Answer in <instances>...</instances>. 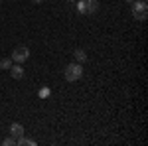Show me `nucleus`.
<instances>
[{
  "instance_id": "nucleus-1",
  "label": "nucleus",
  "mask_w": 148,
  "mask_h": 146,
  "mask_svg": "<svg viewBox=\"0 0 148 146\" xmlns=\"http://www.w3.org/2000/svg\"><path fill=\"white\" fill-rule=\"evenodd\" d=\"M132 16L138 22H146L148 18V2L146 0H134L132 2Z\"/></svg>"
},
{
  "instance_id": "nucleus-2",
  "label": "nucleus",
  "mask_w": 148,
  "mask_h": 146,
  "mask_svg": "<svg viewBox=\"0 0 148 146\" xmlns=\"http://www.w3.org/2000/svg\"><path fill=\"white\" fill-rule=\"evenodd\" d=\"M81 77H83V65L81 63H69L67 67H65V79H67L69 83H75Z\"/></svg>"
},
{
  "instance_id": "nucleus-3",
  "label": "nucleus",
  "mask_w": 148,
  "mask_h": 146,
  "mask_svg": "<svg viewBox=\"0 0 148 146\" xmlns=\"http://www.w3.org/2000/svg\"><path fill=\"white\" fill-rule=\"evenodd\" d=\"M28 57H30V49H28L26 45L14 47V51H12V61H14V63H24Z\"/></svg>"
},
{
  "instance_id": "nucleus-4",
  "label": "nucleus",
  "mask_w": 148,
  "mask_h": 146,
  "mask_svg": "<svg viewBox=\"0 0 148 146\" xmlns=\"http://www.w3.org/2000/svg\"><path fill=\"white\" fill-rule=\"evenodd\" d=\"M8 71H10L12 79H16V81H20V79L24 77V67H22V63H12Z\"/></svg>"
},
{
  "instance_id": "nucleus-5",
  "label": "nucleus",
  "mask_w": 148,
  "mask_h": 146,
  "mask_svg": "<svg viewBox=\"0 0 148 146\" xmlns=\"http://www.w3.org/2000/svg\"><path fill=\"white\" fill-rule=\"evenodd\" d=\"M85 2V14H95L99 10V0H83Z\"/></svg>"
},
{
  "instance_id": "nucleus-6",
  "label": "nucleus",
  "mask_w": 148,
  "mask_h": 146,
  "mask_svg": "<svg viewBox=\"0 0 148 146\" xmlns=\"http://www.w3.org/2000/svg\"><path fill=\"white\" fill-rule=\"evenodd\" d=\"M24 134V126L20 123H12L10 124V136H14V138H18V136Z\"/></svg>"
},
{
  "instance_id": "nucleus-7",
  "label": "nucleus",
  "mask_w": 148,
  "mask_h": 146,
  "mask_svg": "<svg viewBox=\"0 0 148 146\" xmlns=\"http://www.w3.org/2000/svg\"><path fill=\"white\" fill-rule=\"evenodd\" d=\"M16 144L18 146H36V140H30V138H26V136H18V140H16Z\"/></svg>"
},
{
  "instance_id": "nucleus-8",
  "label": "nucleus",
  "mask_w": 148,
  "mask_h": 146,
  "mask_svg": "<svg viewBox=\"0 0 148 146\" xmlns=\"http://www.w3.org/2000/svg\"><path fill=\"white\" fill-rule=\"evenodd\" d=\"M73 57L77 59V63H85V61H87V53H85L83 49H75V51H73Z\"/></svg>"
},
{
  "instance_id": "nucleus-9",
  "label": "nucleus",
  "mask_w": 148,
  "mask_h": 146,
  "mask_svg": "<svg viewBox=\"0 0 148 146\" xmlns=\"http://www.w3.org/2000/svg\"><path fill=\"white\" fill-rule=\"evenodd\" d=\"M12 65V57H2L0 59V69H10Z\"/></svg>"
},
{
  "instance_id": "nucleus-10",
  "label": "nucleus",
  "mask_w": 148,
  "mask_h": 146,
  "mask_svg": "<svg viewBox=\"0 0 148 146\" xmlns=\"http://www.w3.org/2000/svg\"><path fill=\"white\" fill-rule=\"evenodd\" d=\"M75 2H77V12L79 14H85V2L83 0H75Z\"/></svg>"
},
{
  "instance_id": "nucleus-11",
  "label": "nucleus",
  "mask_w": 148,
  "mask_h": 146,
  "mask_svg": "<svg viewBox=\"0 0 148 146\" xmlns=\"http://www.w3.org/2000/svg\"><path fill=\"white\" fill-rule=\"evenodd\" d=\"M2 144H4V146H14V144H16V140H14V136H8Z\"/></svg>"
},
{
  "instance_id": "nucleus-12",
  "label": "nucleus",
  "mask_w": 148,
  "mask_h": 146,
  "mask_svg": "<svg viewBox=\"0 0 148 146\" xmlns=\"http://www.w3.org/2000/svg\"><path fill=\"white\" fill-rule=\"evenodd\" d=\"M38 95H40V97H42V99H46V97H49V89H40V93H38Z\"/></svg>"
},
{
  "instance_id": "nucleus-13",
  "label": "nucleus",
  "mask_w": 148,
  "mask_h": 146,
  "mask_svg": "<svg viewBox=\"0 0 148 146\" xmlns=\"http://www.w3.org/2000/svg\"><path fill=\"white\" fill-rule=\"evenodd\" d=\"M125 2H128V4H132V2H134V0H125Z\"/></svg>"
},
{
  "instance_id": "nucleus-14",
  "label": "nucleus",
  "mask_w": 148,
  "mask_h": 146,
  "mask_svg": "<svg viewBox=\"0 0 148 146\" xmlns=\"http://www.w3.org/2000/svg\"><path fill=\"white\" fill-rule=\"evenodd\" d=\"M34 2H38V4H40V2H42V0H34Z\"/></svg>"
},
{
  "instance_id": "nucleus-15",
  "label": "nucleus",
  "mask_w": 148,
  "mask_h": 146,
  "mask_svg": "<svg viewBox=\"0 0 148 146\" xmlns=\"http://www.w3.org/2000/svg\"><path fill=\"white\" fill-rule=\"evenodd\" d=\"M67 2H75V0H67Z\"/></svg>"
},
{
  "instance_id": "nucleus-16",
  "label": "nucleus",
  "mask_w": 148,
  "mask_h": 146,
  "mask_svg": "<svg viewBox=\"0 0 148 146\" xmlns=\"http://www.w3.org/2000/svg\"><path fill=\"white\" fill-rule=\"evenodd\" d=\"M0 2H2V0H0Z\"/></svg>"
}]
</instances>
